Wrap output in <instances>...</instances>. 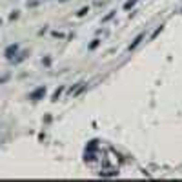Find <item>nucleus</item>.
<instances>
[{"instance_id":"f257e3e1","label":"nucleus","mask_w":182,"mask_h":182,"mask_svg":"<svg viewBox=\"0 0 182 182\" xmlns=\"http://www.w3.org/2000/svg\"><path fill=\"white\" fill-rule=\"evenodd\" d=\"M44 95H46V87H36L33 93L29 95V99H31V100H38V99H42Z\"/></svg>"},{"instance_id":"0eeeda50","label":"nucleus","mask_w":182,"mask_h":182,"mask_svg":"<svg viewBox=\"0 0 182 182\" xmlns=\"http://www.w3.org/2000/svg\"><path fill=\"white\" fill-rule=\"evenodd\" d=\"M60 93H62V87H58L55 93H53V100H58V97H60Z\"/></svg>"},{"instance_id":"7ed1b4c3","label":"nucleus","mask_w":182,"mask_h":182,"mask_svg":"<svg viewBox=\"0 0 182 182\" xmlns=\"http://www.w3.org/2000/svg\"><path fill=\"white\" fill-rule=\"evenodd\" d=\"M142 40H144V35H138V36H137V38H135V40L131 42V46H129V49H135V48H137V46H138V44H140Z\"/></svg>"},{"instance_id":"f8f14e48","label":"nucleus","mask_w":182,"mask_h":182,"mask_svg":"<svg viewBox=\"0 0 182 182\" xmlns=\"http://www.w3.org/2000/svg\"><path fill=\"white\" fill-rule=\"evenodd\" d=\"M0 24H2V18H0Z\"/></svg>"},{"instance_id":"1a4fd4ad","label":"nucleus","mask_w":182,"mask_h":182,"mask_svg":"<svg viewBox=\"0 0 182 182\" xmlns=\"http://www.w3.org/2000/svg\"><path fill=\"white\" fill-rule=\"evenodd\" d=\"M99 44H100V40H93V42L89 44V49H95V48H97Z\"/></svg>"},{"instance_id":"6e6552de","label":"nucleus","mask_w":182,"mask_h":182,"mask_svg":"<svg viewBox=\"0 0 182 182\" xmlns=\"http://www.w3.org/2000/svg\"><path fill=\"white\" fill-rule=\"evenodd\" d=\"M87 11H89V7H82V9H80V11L77 13V17H84V15H86Z\"/></svg>"},{"instance_id":"20e7f679","label":"nucleus","mask_w":182,"mask_h":182,"mask_svg":"<svg viewBox=\"0 0 182 182\" xmlns=\"http://www.w3.org/2000/svg\"><path fill=\"white\" fill-rule=\"evenodd\" d=\"M95 149H97V140H91L87 146V151H95Z\"/></svg>"},{"instance_id":"9b49d317","label":"nucleus","mask_w":182,"mask_h":182,"mask_svg":"<svg viewBox=\"0 0 182 182\" xmlns=\"http://www.w3.org/2000/svg\"><path fill=\"white\" fill-rule=\"evenodd\" d=\"M133 4H135V2H133V0H129V2H126V6H124V7H126V9H131Z\"/></svg>"},{"instance_id":"423d86ee","label":"nucleus","mask_w":182,"mask_h":182,"mask_svg":"<svg viewBox=\"0 0 182 182\" xmlns=\"http://www.w3.org/2000/svg\"><path fill=\"white\" fill-rule=\"evenodd\" d=\"M115 17V11H111V13H108V15H106V17L102 18V22H108V20H111V18Z\"/></svg>"},{"instance_id":"9d476101","label":"nucleus","mask_w":182,"mask_h":182,"mask_svg":"<svg viewBox=\"0 0 182 182\" xmlns=\"http://www.w3.org/2000/svg\"><path fill=\"white\" fill-rule=\"evenodd\" d=\"M162 29H164V26H160V27H157V29H155V33H153V38H155V36H157V35L160 33V31H162Z\"/></svg>"},{"instance_id":"39448f33","label":"nucleus","mask_w":182,"mask_h":182,"mask_svg":"<svg viewBox=\"0 0 182 182\" xmlns=\"http://www.w3.org/2000/svg\"><path fill=\"white\" fill-rule=\"evenodd\" d=\"M100 175H102V177H115L116 171H102Z\"/></svg>"},{"instance_id":"f03ea898","label":"nucleus","mask_w":182,"mask_h":182,"mask_svg":"<svg viewBox=\"0 0 182 182\" xmlns=\"http://www.w3.org/2000/svg\"><path fill=\"white\" fill-rule=\"evenodd\" d=\"M17 51H18V46H17V44H11V46L6 49V57H7L9 60H13L15 55H17Z\"/></svg>"}]
</instances>
